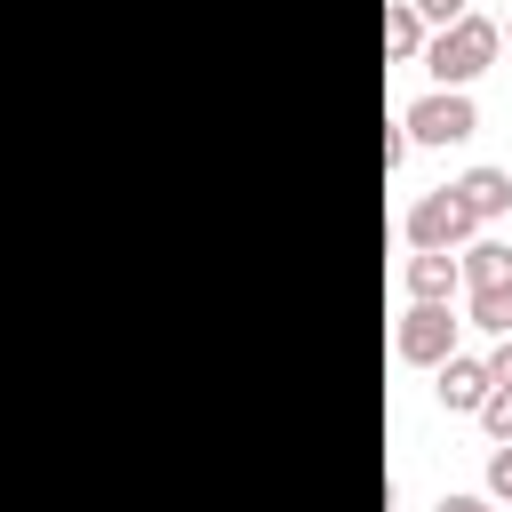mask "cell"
Masks as SVG:
<instances>
[{"instance_id":"cell-1","label":"cell","mask_w":512,"mask_h":512,"mask_svg":"<svg viewBox=\"0 0 512 512\" xmlns=\"http://www.w3.org/2000/svg\"><path fill=\"white\" fill-rule=\"evenodd\" d=\"M496 48H504V32H496V16H456L448 32H432L424 40V72H432V88H472L488 64H496Z\"/></svg>"},{"instance_id":"cell-2","label":"cell","mask_w":512,"mask_h":512,"mask_svg":"<svg viewBox=\"0 0 512 512\" xmlns=\"http://www.w3.org/2000/svg\"><path fill=\"white\" fill-rule=\"evenodd\" d=\"M456 336H464L456 304H408V312L392 320V360H400V368H440V360L456 352Z\"/></svg>"},{"instance_id":"cell-3","label":"cell","mask_w":512,"mask_h":512,"mask_svg":"<svg viewBox=\"0 0 512 512\" xmlns=\"http://www.w3.org/2000/svg\"><path fill=\"white\" fill-rule=\"evenodd\" d=\"M400 136L408 144H464V136H480V112H472L464 88H432L400 112Z\"/></svg>"},{"instance_id":"cell-4","label":"cell","mask_w":512,"mask_h":512,"mask_svg":"<svg viewBox=\"0 0 512 512\" xmlns=\"http://www.w3.org/2000/svg\"><path fill=\"white\" fill-rule=\"evenodd\" d=\"M472 232H480V224L464 216V200H456L448 184L424 192V200H408V216H400V240H408V248H440V256H456Z\"/></svg>"},{"instance_id":"cell-5","label":"cell","mask_w":512,"mask_h":512,"mask_svg":"<svg viewBox=\"0 0 512 512\" xmlns=\"http://www.w3.org/2000/svg\"><path fill=\"white\" fill-rule=\"evenodd\" d=\"M488 392H496V384H488V368H480L472 352H448V360L432 368V400H440L448 416H480Z\"/></svg>"},{"instance_id":"cell-6","label":"cell","mask_w":512,"mask_h":512,"mask_svg":"<svg viewBox=\"0 0 512 512\" xmlns=\"http://www.w3.org/2000/svg\"><path fill=\"white\" fill-rule=\"evenodd\" d=\"M400 288H408V304H456V296H464V272H456V256L416 248V256L400 264Z\"/></svg>"},{"instance_id":"cell-7","label":"cell","mask_w":512,"mask_h":512,"mask_svg":"<svg viewBox=\"0 0 512 512\" xmlns=\"http://www.w3.org/2000/svg\"><path fill=\"white\" fill-rule=\"evenodd\" d=\"M456 272H464V296H512V240H464Z\"/></svg>"},{"instance_id":"cell-8","label":"cell","mask_w":512,"mask_h":512,"mask_svg":"<svg viewBox=\"0 0 512 512\" xmlns=\"http://www.w3.org/2000/svg\"><path fill=\"white\" fill-rule=\"evenodd\" d=\"M448 192L464 200V216H472V224H496V216H512V168H464Z\"/></svg>"},{"instance_id":"cell-9","label":"cell","mask_w":512,"mask_h":512,"mask_svg":"<svg viewBox=\"0 0 512 512\" xmlns=\"http://www.w3.org/2000/svg\"><path fill=\"white\" fill-rule=\"evenodd\" d=\"M384 56H392V64H416V56H424V16H416L408 0H384Z\"/></svg>"},{"instance_id":"cell-10","label":"cell","mask_w":512,"mask_h":512,"mask_svg":"<svg viewBox=\"0 0 512 512\" xmlns=\"http://www.w3.org/2000/svg\"><path fill=\"white\" fill-rule=\"evenodd\" d=\"M464 328H480V336H512V296H464Z\"/></svg>"},{"instance_id":"cell-11","label":"cell","mask_w":512,"mask_h":512,"mask_svg":"<svg viewBox=\"0 0 512 512\" xmlns=\"http://www.w3.org/2000/svg\"><path fill=\"white\" fill-rule=\"evenodd\" d=\"M480 432H488L496 448H512V392H504V384H496V392L480 400Z\"/></svg>"},{"instance_id":"cell-12","label":"cell","mask_w":512,"mask_h":512,"mask_svg":"<svg viewBox=\"0 0 512 512\" xmlns=\"http://www.w3.org/2000/svg\"><path fill=\"white\" fill-rule=\"evenodd\" d=\"M488 504H512V448H488Z\"/></svg>"},{"instance_id":"cell-13","label":"cell","mask_w":512,"mask_h":512,"mask_svg":"<svg viewBox=\"0 0 512 512\" xmlns=\"http://www.w3.org/2000/svg\"><path fill=\"white\" fill-rule=\"evenodd\" d=\"M408 8H416L424 24H440V32H448L456 16H472V0H408Z\"/></svg>"},{"instance_id":"cell-14","label":"cell","mask_w":512,"mask_h":512,"mask_svg":"<svg viewBox=\"0 0 512 512\" xmlns=\"http://www.w3.org/2000/svg\"><path fill=\"white\" fill-rule=\"evenodd\" d=\"M480 368H488V384H504V392H512V336H496V352H488Z\"/></svg>"},{"instance_id":"cell-15","label":"cell","mask_w":512,"mask_h":512,"mask_svg":"<svg viewBox=\"0 0 512 512\" xmlns=\"http://www.w3.org/2000/svg\"><path fill=\"white\" fill-rule=\"evenodd\" d=\"M432 512H496V504H488V496H472V488H448Z\"/></svg>"},{"instance_id":"cell-16","label":"cell","mask_w":512,"mask_h":512,"mask_svg":"<svg viewBox=\"0 0 512 512\" xmlns=\"http://www.w3.org/2000/svg\"><path fill=\"white\" fill-rule=\"evenodd\" d=\"M496 32H504V40H512V24H496Z\"/></svg>"}]
</instances>
